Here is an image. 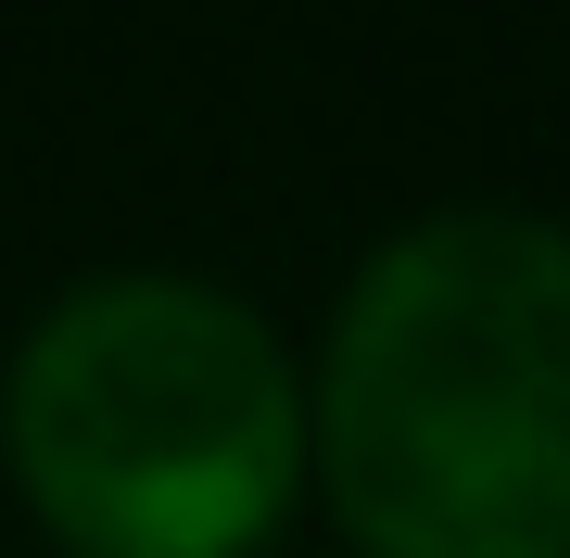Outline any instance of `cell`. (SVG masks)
<instances>
[{
    "mask_svg": "<svg viewBox=\"0 0 570 558\" xmlns=\"http://www.w3.org/2000/svg\"><path fill=\"white\" fill-rule=\"evenodd\" d=\"M0 444L26 508L89 558H242L292 508L305 393L242 292L115 267L13 343Z\"/></svg>",
    "mask_w": 570,
    "mask_h": 558,
    "instance_id": "2",
    "label": "cell"
},
{
    "mask_svg": "<svg viewBox=\"0 0 570 558\" xmlns=\"http://www.w3.org/2000/svg\"><path fill=\"white\" fill-rule=\"evenodd\" d=\"M317 470L367 558H570V228L444 204L343 280Z\"/></svg>",
    "mask_w": 570,
    "mask_h": 558,
    "instance_id": "1",
    "label": "cell"
}]
</instances>
